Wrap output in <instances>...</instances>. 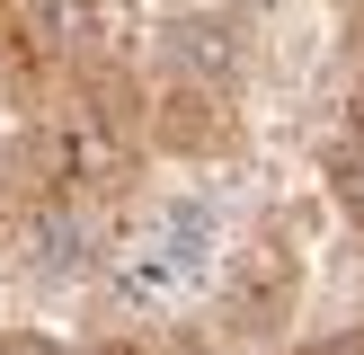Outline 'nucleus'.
I'll use <instances>...</instances> for the list:
<instances>
[{
	"label": "nucleus",
	"instance_id": "f257e3e1",
	"mask_svg": "<svg viewBox=\"0 0 364 355\" xmlns=\"http://www.w3.org/2000/svg\"><path fill=\"white\" fill-rule=\"evenodd\" d=\"M240 36L223 18H169L160 53L142 62V116L160 160H223L240 151Z\"/></svg>",
	"mask_w": 364,
	"mask_h": 355
},
{
	"label": "nucleus",
	"instance_id": "f03ea898",
	"mask_svg": "<svg viewBox=\"0 0 364 355\" xmlns=\"http://www.w3.org/2000/svg\"><path fill=\"white\" fill-rule=\"evenodd\" d=\"M302 293H311V248H302L294 213H267L240 248L223 258V284H213V329L240 337V346H276L294 329Z\"/></svg>",
	"mask_w": 364,
	"mask_h": 355
},
{
	"label": "nucleus",
	"instance_id": "7ed1b4c3",
	"mask_svg": "<svg viewBox=\"0 0 364 355\" xmlns=\"http://www.w3.org/2000/svg\"><path fill=\"white\" fill-rule=\"evenodd\" d=\"M320 195L364 248V0L338 18V80H329V133H320Z\"/></svg>",
	"mask_w": 364,
	"mask_h": 355
},
{
	"label": "nucleus",
	"instance_id": "20e7f679",
	"mask_svg": "<svg viewBox=\"0 0 364 355\" xmlns=\"http://www.w3.org/2000/svg\"><path fill=\"white\" fill-rule=\"evenodd\" d=\"M338 355H364V329H347V337H338Z\"/></svg>",
	"mask_w": 364,
	"mask_h": 355
},
{
	"label": "nucleus",
	"instance_id": "39448f33",
	"mask_svg": "<svg viewBox=\"0 0 364 355\" xmlns=\"http://www.w3.org/2000/svg\"><path fill=\"white\" fill-rule=\"evenodd\" d=\"M18 9H27V0H0V27H9V18H18Z\"/></svg>",
	"mask_w": 364,
	"mask_h": 355
}]
</instances>
